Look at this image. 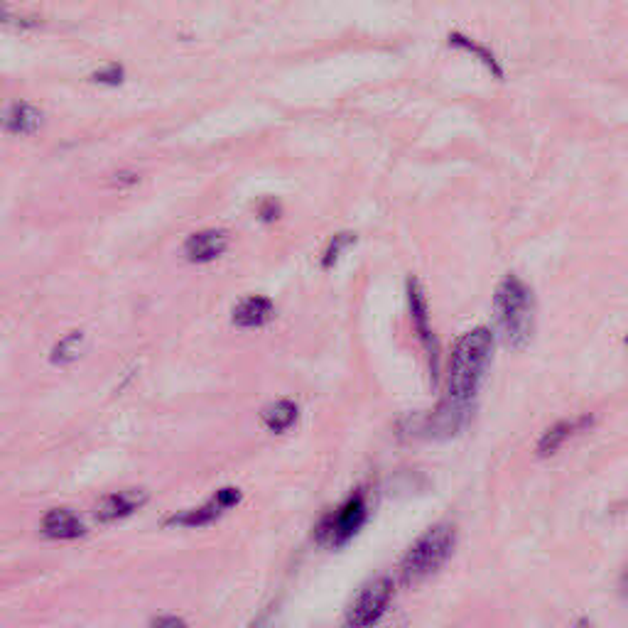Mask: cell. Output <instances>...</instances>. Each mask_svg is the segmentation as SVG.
<instances>
[{"label": "cell", "mask_w": 628, "mask_h": 628, "mask_svg": "<svg viewBox=\"0 0 628 628\" xmlns=\"http://www.w3.org/2000/svg\"><path fill=\"white\" fill-rule=\"evenodd\" d=\"M354 243H356V234H351V231H344V234L334 236L332 241H329L327 251H324V256H322V268L332 270L334 265L339 263L341 253H344L349 246H354Z\"/></svg>", "instance_id": "cell-17"}, {"label": "cell", "mask_w": 628, "mask_h": 628, "mask_svg": "<svg viewBox=\"0 0 628 628\" xmlns=\"http://www.w3.org/2000/svg\"><path fill=\"white\" fill-rule=\"evenodd\" d=\"M238 501H241V491L238 489H231V486L229 489H219L207 506L192 508V511L180 513V516H172L170 521H167V525H187V528H199V525L216 521L221 513L229 511V508L236 506Z\"/></svg>", "instance_id": "cell-7"}, {"label": "cell", "mask_w": 628, "mask_h": 628, "mask_svg": "<svg viewBox=\"0 0 628 628\" xmlns=\"http://www.w3.org/2000/svg\"><path fill=\"white\" fill-rule=\"evenodd\" d=\"M366 516L368 511L364 494H354L346 498L337 511L327 513L319 521L317 528H314V538H317V543L329 545V548H341V545H346L359 533L361 525L366 523Z\"/></svg>", "instance_id": "cell-4"}, {"label": "cell", "mask_w": 628, "mask_h": 628, "mask_svg": "<svg viewBox=\"0 0 628 628\" xmlns=\"http://www.w3.org/2000/svg\"><path fill=\"white\" fill-rule=\"evenodd\" d=\"M270 317H273V302H270L268 297L253 295L248 297V300H243L241 305H236L231 322L241 329H258L263 327Z\"/></svg>", "instance_id": "cell-11"}, {"label": "cell", "mask_w": 628, "mask_h": 628, "mask_svg": "<svg viewBox=\"0 0 628 628\" xmlns=\"http://www.w3.org/2000/svg\"><path fill=\"white\" fill-rule=\"evenodd\" d=\"M226 248H229V234L221 229H207L187 238L184 256H187L189 263H209L216 261Z\"/></svg>", "instance_id": "cell-8"}, {"label": "cell", "mask_w": 628, "mask_h": 628, "mask_svg": "<svg viewBox=\"0 0 628 628\" xmlns=\"http://www.w3.org/2000/svg\"><path fill=\"white\" fill-rule=\"evenodd\" d=\"M153 626H184L182 619H177V616H157V619L150 621Z\"/></svg>", "instance_id": "cell-20"}, {"label": "cell", "mask_w": 628, "mask_h": 628, "mask_svg": "<svg viewBox=\"0 0 628 628\" xmlns=\"http://www.w3.org/2000/svg\"><path fill=\"white\" fill-rule=\"evenodd\" d=\"M626 592H628V572H626Z\"/></svg>", "instance_id": "cell-21"}, {"label": "cell", "mask_w": 628, "mask_h": 628, "mask_svg": "<svg viewBox=\"0 0 628 628\" xmlns=\"http://www.w3.org/2000/svg\"><path fill=\"white\" fill-rule=\"evenodd\" d=\"M81 344H84V332H72L67 334L57 346L52 349V364L57 366H67L72 361L79 359Z\"/></svg>", "instance_id": "cell-15"}, {"label": "cell", "mask_w": 628, "mask_h": 628, "mask_svg": "<svg viewBox=\"0 0 628 628\" xmlns=\"http://www.w3.org/2000/svg\"><path fill=\"white\" fill-rule=\"evenodd\" d=\"M258 214H261V219H263V221H273V219H278V214H280V204H275L273 199H268V202H263V204H261V209H258Z\"/></svg>", "instance_id": "cell-19"}, {"label": "cell", "mask_w": 628, "mask_h": 628, "mask_svg": "<svg viewBox=\"0 0 628 628\" xmlns=\"http://www.w3.org/2000/svg\"><path fill=\"white\" fill-rule=\"evenodd\" d=\"M408 302H410V319H413V329L418 339L425 346L427 356H430L432 378H437V341L430 329V314H427V297L422 292V285L418 278H408Z\"/></svg>", "instance_id": "cell-6"}, {"label": "cell", "mask_w": 628, "mask_h": 628, "mask_svg": "<svg viewBox=\"0 0 628 628\" xmlns=\"http://www.w3.org/2000/svg\"><path fill=\"white\" fill-rule=\"evenodd\" d=\"M498 332L511 349H523L533 337L535 300L533 292L518 275H506L494 295Z\"/></svg>", "instance_id": "cell-2"}, {"label": "cell", "mask_w": 628, "mask_h": 628, "mask_svg": "<svg viewBox=\"0 0 628 628\" xmlns=\"http://www.w3.org/2000/svg\"><path fill=\"white\" fill-rule=\"evenodd\" d=\"M393 599V582L388 577H378L368 582L356 599L351 602L349 611H346V624L364 628L376 624L383 614H386L388 604Z\"/></svg>", "instance_id": "cell-5"}, {"label": "cell", "mask_w": 628, "mask_h": 628, "mask_svg": "<svg viewBox=\"0 0 628 628\" xmlns=\"http://www.w3.org/2000/svg\"><path fill=\"white\" fill-rule=\"evenodd\" d=\"M91 79L99 81V84H106V86H118L123 81V67L121 64H111V67L96 72Z\"/></svg>", "instance_id": "cell-18"}, {"label": "cell", "mask_w": 628, "mask_h": 628, "mask_svg": "<svg viewBox=\"0 0 628 628\" xmlns=\"http://www.w3.org/2000/svg\"><path fill=\"white\" fill-rule=\"evenodd\" d=\"M42 123V113L37 111L35 106L25 104V101H18L8 108L5 113V128L10 133H18V135H32L40 128Z\"/></svg>", "instance_id": "cell-13"}, {"label": "cell", "mask_w": 628, "mask_h": 628, "mask_svg": "<svg viewBox=\"0 0 628 628\" xmlns=\"http://www.w3.org/2000/svg\"><path fill=\"white\" fill-rule=\"evenodd\" d=\"M145 501H148V494L140 489H128V491H118V494H108L101 498L99 506H96V518H99V523L118 521V518H126L138 511Z\"/></svg>", "instance_id": "cell-9"}, {"label": "cell", "mask_w": 628, "mask_h": 628, "mask_svg": "<svg viewBox=\"0 0 628 628\" xmlns=\"http://www.w3.org/2000/svg\"><path fill=\"white\" fill-rule=\"evenodd\" d=\"M589 422H592V418L555 422V425H552L550 430H545L543 437H540V442H538V454H540V457H552V454H555L557 449L565 445V442L570 440V437L575 435L577 430L587 427Z\"/></svg>", "instance_id": "cell-12"}, {"label": "cell", "mask_w": 628, "mask_h": 628, "mask_svg": "<svg viewBox=\"0 0 628 628\" xmlns=\"http://www.w3.org/2000/svg\"><path fill=\"white\" fill-rule=\"evenodd\" d=\"M449 45H454V47H462V50H467V52H474L476 57L481 59V62L486 64V67L491 69V72L496 74V77H503V72H501V67H498V62H496V57L494 54H491V50H486V47H481V45H476V42H471L469 37H464V35H459V32H454V35H449Z\"/></svg>", "instance_id": "cell-16"}, {"label": "cell", "mask_w": 628, "mask_h": 628, "mask_svg": "<svg viewBox=\"0 0 628 628\" xmlns=\"http://www.w3.org/2000/svg\"><path fill=\"white\" fill-rule=\"evenodd\" d=\"M454 543H457V530L454 525L440 523L435 528L427 530L413 543V548L405 552L403 562H400V575H403L405 584L422 582L425 577L435 575L447 557L452 555Z\"/></svg>", "instance_id": "cell-3"}, {"label": "cell", "mask_w": 628, "mask_h": 628, "mask_svg": "<svg viewBox=\"0 0 628 628\" xmlns=\"http://www.w3.org/2000/svg\"><path fill=\"white\" fill-rule=\"evenodd\" d=\"M491 354H494V334H491V329L476 327L457 339L452 354H449L447 398L442 400V410L467 420L471 400L479 393L486 368L491 364Z\"/></svg>", "instance_id": "cell-1"}, {"label": "cell", "mask_w": 628, "mask_h": 628, "mask_svg": "<svg viewBox=\"0 0 628 628\" xmlns=\"http://www.w3.org/2000/svg\"><path fill=\"white\" fill-rule=\"evenodd\" d=\"M42 533L52 540H77L86 533V525L69 508H52L42 521Z\"/></svg>", "instance_id": "cell-10"}, {"label": "cell", "mask_w": 628, "mask_h": 628, "mask_svg": "<svg viewBox=\"0 0 628 628\" xmlns=\"http://www.w3.org/2000/svg\"><path fill=\"white\" fill-rule=\"evenodd\" d=\"M297 422V405L292 400H278V403L268 405L263 410V425L268 427L270 432L280 435V432L290 430Z\"/></svg>", "instance_id": "cell-14"}]
</instances>
